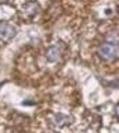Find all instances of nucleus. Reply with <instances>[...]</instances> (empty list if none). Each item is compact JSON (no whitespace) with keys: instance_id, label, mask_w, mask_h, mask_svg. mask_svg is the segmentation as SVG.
Segmentation results:
<instances>
[{"instance_id":"39448f33","label":"nucleus","mask_w":119,"mask_h":133,"mask_svg":"<svg viewBox=\"0 0 119 133\" xmlns=\"http://www.w3.org/2000/svg\"><path fill=\"white\" fill-rule=\"evenodd\" d=\"M107 42L109 44H114V45H118L119 46V32L118 31H112L107 35Z\"/></svg>"},{"instance_id":"f03ea898","label":"nucleus","mask_w":119,"mask_h":133,"mask_svg":"<svg viewBox=\"0 0 119 133\" xmlns=\"http://www.w3.org/2000/svg\"><path fill=\"white\" fill-rule=\"evenodd\" d=\"M17 34V28L7 21H0V39L2 41H11Z\"/></svg>"},{"instance_id":"f257e3e1","label":"nucleus","mask_w":119,"mask_h":133,"mask_svg":"<svg viewBox=\"0 0 119 133\" xmlns=\"http://www.w3.org/2000/svg\"><path fill=\"white\" fill-rule=\"evenodd\" d=\"M119 55V46L109 44V42H105V44L100 45L98 48V56L105 62H112L115 60Z\"/></svg>"},{"instance_id":"423d86ee","label":"nucleus","mask_w":119,"mask_h":133,"mask_svg":"<svg viewBox=\"0 0 119 133\" xmlns=\"http://www.w3.org/2000/svg\"><path fill=\"white\" fill-rule=\"evenodd\" d=\"M25 10H27V13L30 14V16H37L38 11H39V7H38L37 3L32 2V3H28L27 7H25Z\"/></svg>"},{"instance_id":"0eeeda50","label":"nucleus","mask_w":119,"mask_h":133,"mask_svg":"<svg viewBox=\"0 0 119 133\" xmlns=\"http://www.w3.org/2000/svg\"><path fill=\"white\" fill-rule=\"evenodd\" d=\"M115 115H116V118H119V105H116L115 108Z\"/></svg>"},{"instance_id":"20e7f679","label":"nucleus","mask_w":119,"mask_h":133,"mask_svg":"<svg viewBox=\"0 0 119 133\" xmlns=\"http://www.w3.org/2000/svg\"><path fill=\"white\" fill-rule=\"evenodd\" d=\"M67 123H70V118L69 116H66V115H62V114H59V115H56L55 116V125L56 126H64V125H67Z\"/></svg>"},{"instance_id":"7ed1b4c3","label":"nucleus","mask_w":119,"mask_h":133,"mask_svg":"<svg viewBox=\"0 0 119 133\" xmlns=\"http://www.w3.org/2000/svg\"><path fill=\"white\" fill-rule=\"evenodd\" d=\"M62 52H63V45L62 44L52 45L48 51H46V60L50 63L57 62V60L60 59V56H62Z\"/></svg>"}]
</instances>
